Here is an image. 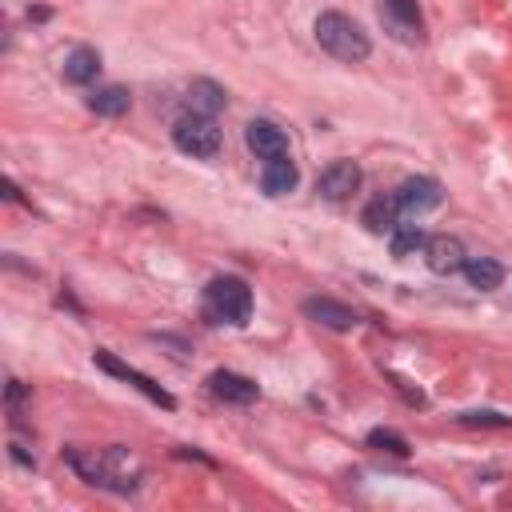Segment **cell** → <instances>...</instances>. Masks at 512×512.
I'll list each match as a JSON object with an SVG mask.
<instances>
[{
	"mask_svg": "<svg viewBox=\"0 0 512 512\" xmlns=\"http://www.w3.org/2000/svg\"><path fill=\"white\" fill-rule=\"evenodd\" d=\"M312 32H316V44H320L328 56L344 60V64H360V60H368V52H372L368 32H364L352 16H344V12H320L316 24H312Z\"/></svg>",
	"mask_w": 512,
	"mask_h": 512,
	"instance_id": "obj_1",
	"label": "cell"
},
{
	"mask_svg": "<svg viewBox=\"0 0 512 512\" xmlns=\"http://www.w3.org/2000/svg\"><path fill=\"white\" fill-rule=\"evenodd\" d=\"M204 316L212 324H244L252 316V288L240 276H216L204 288Z\"/></svg>",
	"mask_w": 512,
	"mask_h": 512,
	"instance_id": "obj_2",
	"label": "cell"
},
{
	"mask_svg": "<svg viewBox=\"0 0 512 512\" xmlns=\"http://www.w3.org/2000/svg\"><path fill=\"white\" fill-rule=\"evenodd\" d=\"M68 460H72V468L84 476V480H92V484H104V488H112V492H132L136 488V468L128 472V460H124V452L120 448H108L104 456H84V452H68Z\"/></svg>",
	"mask_w": 512,
	"mask_h": 512,
	"instance_id": "obj_3",
	"label": "cell"
},
{
	"mask_svg": "<svg viewBox=\"0 0 512 512\" xmlns=\"http://www.w3.org/2000/svg\"><path fill=\"white\" fill-rule=\"evenodd\" d=\"M172 144L184 152V156H196V160H212L220 152V128L212 116H200V112H184L176 124H172Z\"/></svg>",
	"mask_w": 512,
	"mask_h": 512,
	"instance_id": "obj_4",
	"label": "cell"
},
{
	"mask_svg": "<svg viewBox=\"0 0 512 512\" xmlns=\"http://www.w3.org/2000/svg\"><path fill=\"white\" fill-rule=\"evenodd\" d=\"M440 200H444V188H440L436 176H408V180L396 188V204H400V212H408V216H424V212H432Z\"/></svg>",
	"mask_w": 512,
	"mask_h": 512,
	"instance_id": "obj_5",
	"label": "cell"
},
{
	"mask_svg": "<svg viewBox=\"0 0 512 512\" xmlns=\"http://www.w3.org/2000/svg\"><path fill=\"white\" fill-rule=\"evenodd\" d=\"M380 24H384L396 40H404V44H416V40L424 36L416 0H380Z\"/></svg>",
	"mask_w": 512,
	"mask_h": 512,
	"instance_id": "obj_6",
	"label": "cell"
},
{
	"mask_svg": "<svg viewBox=\"0 0 512 512\" xmlns=\"http://www.w3.org/2000/svg\"><path fill=\"white\" fill-rule=\"evenodd\" d=\"M356 188H360V168H356L352 160H332V164L316 176V192H320L324 200H332V204L348 200Z\"/></svg>",
	"mask_w": 512,
	"mask_h": 512,
	"instance_id": "obj_7",
	"label": "cell"
},
{
	"mask_svg": "<svg viewBox=\"0 0 512 512\" xmlns=\"http://www.w3.org/2000/svg\"><path fill=\"white\" fill-rule=\"evenodd\" d=\"M96 364H100L108 376H116V380H124V384H132V388H140V392H144L152 404H160V408H172V396H168L160 384H152L144 372L128 368V364H124V360H116L112 352H104V348H100V352H96Z\"/></svg>",
	"mask_w": 512,
	"mask_h": 512,
	"instance_id": "obj_8",
	"label": "cell"
},
{
	"mask_svg": "<svg viewBox=\"0 0 512 512\" xmlns=\"http://www.w3.org/2000/svg\"><path fill=\"white\" fill-rule=\"evenodd\" d=\"M424 260H428V268H432L436 276H452V272L464 268L468 252H464V244H460L456 236L440 232V236H428V244H424Z\"/></svg>",
	"mask_w": 512,
	"mask_h": 512,
	"instance_id": "obj_9",
	"label": "cell"
},
{
	"mask_svg": "<svg viewBox=\"0 0 512 512\" xmlns=\"http://www.w3.org/2000/svg\"><path fill=\"white\" fill-rule=\"evenodd\" d=\"M244 140H248V148H252L260 160L288 156V136H284V128L272 124V120H252V124L244 128Z\"/></svg>",
	"mask_w": 512,
	"mask_h": 512,
	"instance_id": "obj_10",
	"label": "cell"
},
{
	"mask_svg": "<svg viewBox=\"0 0 512 512\" xmlns=\"http://www.w3.org/2000/svg\"><path fill=\"white\" fill-rule=\"evenodd\" d=\"M304 316L316 320V324H324V328H332V332L356 328V312H352L348 304L332 300V296H308V300H304Z\"/></svg>",
	"mask_w": 512,
	"mask_h": 512,
	"instance_id": "obj_11",
	"label": "cell"
},
{
	"mask_svg": "<svg viewBox=\"0 0 512 512\" xmlns=\"http://www.w3.org/2000/svg\"><path fill=\"white\" fill-rule=\"evenodd\" d=\"M208 384H212V392H216L220 400H228V404H252V400L260 396L256 380H248V376H240V372H212Z\"/></svg>",
	"mask_w": 512,
	"mask_h": 512,
	"instance_id": "obj_12",
	"label": "cell"
},
{
	"mask_svg": "<svg viewBox=\"0 0 512 512\" xmlns=\"http://www.w3.org/2000/svg\"><path fill=\"white\" fill-rule=\"evenodd\" d=\"M96 76H100V52L96 48L80 44V48H72L64 56V80L68 84H92Z\"/></svg>",
	"mask_w": 512,
	"mask_h": 512,
	"instance_id": "obj_13",
	"label": "cell"
},
{
	"mask_svg": "<svg viewBox=\"0 0 512 512\" xmlns=\"http://www.w3.org/2000/svg\"><path fill=\"white\" fill-rule=\"evenodd\" d=\"M296 180H300V172H296V164H292L288 156L264 160V172H260V188H264L268 196H284V192H292V188H296Z\"/></svg>",
	"mask_w": 512,
	"mask_h": 512,
	"instance_id": "obj_14",
	"label": "cell"
},
{
	"mask_svg": "<svg viewBox=\"0 0 512 512\" xmlns=\"http://www.w3.org/2000/svg\"><path fill=\"white\" fill-rule=\"evenodd\" d=\"M460 272H464L468 284L480 288V292H492V288L504 284V268H500V260H492V256H468Z\"/></svg>",
	"mask_w": 512,
	"mask_h": 512,
	"instance_id": "obj_15",
	"label": "cell"
},
{
	"mask_svg": "<svg viewBox=\"0 0 512 512\" xmlns=\"http://www.w3.org/2000/svg\"><path fill=\"white\" fill-rule=\"evenodd\" d=\"M224 88L216 80H192L188 88V112H200V116H216L224 108Z\"/></svg>",
	"mask_w": 512,
	"mask_h": 512,
	"instance_id": "obj_16",
	"label": "cell"
},
{
	"mask_svg": "<svg viewBox=\"0 0 512 512\" xmlns=\"http://www.w3.org/2000/svg\"><path fill=\"white\" fill-rule=\"evenodd\" d=\"M88 108H92L96 116H124V112L132 108V92H128V88H120V84L96 88V92L88 96Z\"/></svg>",
	"mask_w": 512,
	"mask_h": 512,
	"instance_id": "obj_17",
	"label": "cell"
},
{
	"mask_svg": "<svg viewBox=\"0 0 512 512\" xmlns=\"http://www.w3.org/2000/svg\"><path fill=\"white\" fill-rule=\"evenodd\" d=\"M396 212H400L396 196H376V200H368V208H364V228L376 232V236H384V232L396 228Z\"/></svg>",
	"mask_w": 512,
	"mask_h": 512,
	"instance_id": "obj_18",
	"label": "cell"
},
{
	"mask_svg": "<svg viewBox=\"0 0 512 512\" xmlns=\"http://www.w3.org/2000/svg\"><path fill=\"white\" fill-rule=\"evenodd\" d=\"M428 244V236H424V228L420 224H396L392 228V256H412L416 248H424Z\"/></svg>",
	"mask_w": 512,
	"mask_h": 512,
	"instance_id": "obj_19",
	"label": "cell"
},
{
	"mask_svg": "<svg viewBox=\"0 0 512 512\" xmlns=\"http://www.w3.org/2000/svg\"><path fill=\"white\" fill-rule=\"evenodd\" d=\"M368 444L380 448V452H392V456H408V440L400 432H392V428H372L368 432Z\"/></svg>",
	"mask_w": 512,
	"mask_h": 512,
	"instance_id": "obj_20",
	"label": "cell"
},
{
	"mask_svg": "<svg viewBox=\"0 0 512 512\" xmlns=\"http://www.w3.org/2000/svg\"><path fill=\"white\" fill-rule=\"evenodd\" d=\"M460 420H464V424H500V428H508V424H512V420H508V416H500V412H464Z\"/></svg>",
	"mask_w": 512,
	"mask_h": 512,
	"instance_id": "obj_21",
	"label": "cell"
}]
</instances>
